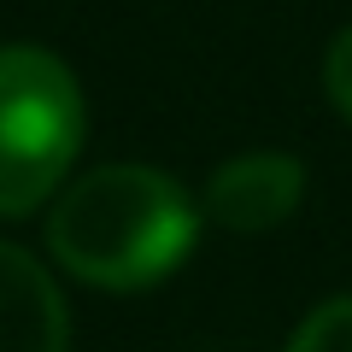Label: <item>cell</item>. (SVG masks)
Here are the masks:
<instances>
[{
	"instance_id": "obj_1",
	"label": "cell",
	"mask_w": 352,
	"mask_h": 352,
	"mask_svg": "<svg viewBox=\"0 0 352 352\" xmlns=\"http://www.w3.org/2000/svg\"><path fill=\"white\" fill-rule=\"evenodd\" d=\"M188 188L153 164H100L59 194L47 217V247L76 282L106 294L153 288L194 247Z\"/></svg>"
},
{
	"instance_id": "obj_2",
	"label": "cell",
	"mask_w": 352,
	"mask_h": 352,
	"mask_svg": "<svg viewBox=\"0 0 352 352\" xmlns=\"http://www.w3.org/2000/svg\"><path fill=\"white\" fill-rule=\"evenodd\" d=\"M82 88L47 47H0V217H30L82 147Z\"/></svg>"
},
{
	"instance_id": "obj_3",
	"label": "cell",
	"mask_w": 352,
	"mask_h": 352,
	"mask_svg": "<svg viewBox=\"0 0 352 352\" xmlns=\"http://www.w3.org/2000/svg\"><path fill=\"white\" fill-rule=\"evenodd\" d=\"M305 200V164L288 153H241V159L217 164L206 182V212L223 223L229 235H264L282 229Z\"/></svg>"
},
{
	"instance_id": "obj_4",
	"label": "cell",
	"mask_w": 352,
	"mask_h": 352,
	"mask_svg": "<svg viewBox=\"0 0 352 352\" xmlns=\"http://www.w3.org/2000/svg\"><path fill=\"white\" fill-rule=\"evenodd\" d=\"M71 317L53 276L24 247L0 241V352H65Z\"/></svg>"
},
{
	"instance_id": "obj_5",
	"label": "cell",
	"mask_w": 352,
	"mask_h": 352,
	"mask_svg": "<svg viewBox=\"0 0 352 352\" xmlns=\"http://www.w3.org/2000/svg\"><path fill=\"white\" fill-rule=\"evenodd\" d=\"M288 352H352V300H329L300 323Z\"/></svg>"
},
{
	"instance_id": "obj_6",
	"label": "cell",
	"mask_w": 352,
	"mask_h": 352,
	"mask_svg": "<svg viewBox=\"0 0 352 352\" xmlns=\"http://www.w3.org/2000/svg\"><path fill=\"white\" fill-rule=\"evenodd\" d=\"M323 88H329V100H335V112H340V118H352V30H340V36L329 41Z\"/></svg>"
}]
</instances>
